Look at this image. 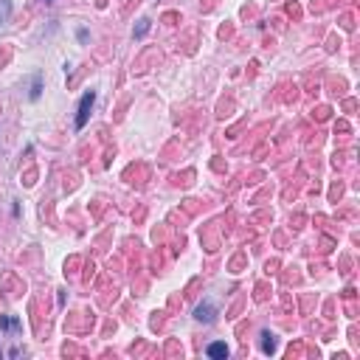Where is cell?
<instances>
[{
  "mask_svg": "<svg viewBox=\"0 0 360 360\" xmlns=\"http://www.w3.org/2000/svg\"><path fill=\"white\" fill-rule=\"evenodd\" d=\"M11 17V0H0V26Z\"/></svg>",
  "mask_w": 360,
  "mask_h": 360,
  "instance_id": "5b68a950",
  "label": "cell"
},
{
  "mask_svg": "<svg viewBox=\"0 0 360 360\" xmlns=\"http://www.w3.org/2000/svg\"><path fill=\"white\" fill-rule=\"evenodd\" d=\"M48 3H51V0H48Z\"/></svg>",
  "mask_w": 360,
  "mask_h": 360,
  "instance_id": "9c48e42d",
  "label": "cell"
},
{
  "mask_svg": "<svg viewBox=\"0 0 360 360\" xmlns=\"http://www.w3.org/2000/svg\"><path fill=\"white\" fill-rule=\"evenodd\" d=\"M228 355V346L225 344H211L208 346V357H225Z\"/></svg>",
  "mask_w": 360,
  "mask_h": 360,
  "instance_id": "277c9868",
  "label": "cell"
},
{
  "mask_svg": "<svg viewBox=\"0 0 360 360\" xmlns=\"http://www.w3.org/2000/svg\"><path fill=\"white\" fill-rule=\"evenodd\" d=\"M149 31V20H138V28H135V37H143Z\"/></svg>",
  "mask_w": 360,
  "mask_h": 360,
  "instance_id": "ba28073f",
  "label": "cell"
},
{
  "mask_svg": "<svg viewBox=\"0 0 360 360\" xmlns=\"http://www.w3.org/2000/svg\"><path fill=\"white\" fill-rule=\"evenodd\" d=\"M0 355H3V352H0Z\"/></svg>",
  "mask_w": 360,
  "mask_h": 360,
  "instance_id": "30bf717a",
  "label": "cell"
},
{
  "mask_svg": "<svg viewBox=\"0 0 360 360\" xmlns=\"http://www.w3.org/2000/svg\"><path fill=\"white\" fill-rule=\"evenodd\" d=\"M93 101H96V93H93V90L82 96L79 110H76V130H85V124H87V118H90V110H93Z\"/></svg>",
  "mask_w": 360,
  "mask_h": 360,
  "instance_id": "6da1fadb",
  "label": "cell"
},
{
  "mask_svg": "<svg viewBox=\"0 0 360 360\" xmlns=\"http://www.w3.org/2000/svg\"><path fill=\"white\" fill-rule=\"evenodd\" d=\"M262 349H265V352H273L276 349V340H273V335H270V332L262 335Z\"/></svg>",
  "mask_w": 360,
  "mask_h": 360,
  "instance_id": "8992f818",
  "label": "cell"
},
{
  "mask_svg": "<svg viewBox=\"0 0 360 360\" xmlns=\"http://www.w3.org/2000/svg\"><path fill=\"white\" fill-rule=\"evenodd\" d=\"M194 318H197V321H203V323H214V321H217V304H214V301H203L200 307L194 310Z\"/></svg>",
  "mask_w": 360,
  "mask_h": 360,
  "instance_id": "7a4b0ae2",
  "label": "cell"
},
{
  "mask_svg": "<svg viewBox=\"0 0 360 360\" xmlns=\"http://www.w3.org/2000/svg\"><path fill=\"white\" fill-rule=\"evenodd\" d=\"M40 93H43V85H40V74H37V76H34V82H31V99L37 101Z\"/></svg>",
  "mask_w": 360,
  "mask_h": 360,
  "instance_id": "52a82bcc",
  "label": "cell"
},
{
  "mask_svg": "<svg viewBox=\"0 0 360 360\" xmlns=\"http://www.w3.org/2000/svg\"><path fill=\"white\" fill-rule=\"evenodd\" d=\"M0 329H6V332H17V329H20V321L11 318V315H3L0 318Z\"/></svg>",
  "mask_w": 360,
  "mask_h": 360,
  "instance_id": "3957f363",
  "label": "cell"
}]
</instances>
